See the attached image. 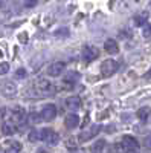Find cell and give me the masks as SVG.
Wrapping results in <instances>:
<instances>
[{
  "instance_id": "cell-18",
  "label": "cell",
  "mask_w": 151,
  "mask_h": 153,
  "mask_svg": "<svg viewBox=\"0 0 151 153\" xmlns=\"http://www.w3.org/2000/svg\"><path fill=\"white\" fill-rule=\"evenodd\" d=\"M104 147H105V141H104V139H99V141H96V143L93 144L92 153H101V152L104 150Z\"/></svg>"
},
{
  "instance_id": "cell-6",
  "label": "cell",
  "mask_w": 151,
  "mask_h": 153,
  "mask_svg": "<svg viewBox=\"0 0 151 153\" xmlns=\"http://www.w3.org/2000/svg\"><path fill=\"white\" fill-rule=\"evenodd\" d=\"M99 57V51L95 48V46H85L84 49H82V58H84V61H87V63H92L93 60H96Z\"/></svg>"
},
{
  "instance_id": "cell-22",
  "label": "cell",
  "mask_w": 151,
  "mask_h": 153,
  "mask_svg": "<svg viewBox=\"0 0 151 153\" xmlns=\"http://www.w3.org/2000/svg\"><path fill=\"white\" fill-rule=\"evenodd\" d=\"M122 152H124V147L121 144H115L110 149V153H122Z\"/></svg>"
},
{
  "instance_id": "cell-28",
  "label": "cell",
  "mask_w": 151,
  "mask_h": 153,
  "mask_svg": "<svg viewBox=\"0 0 151 153\" xmlns=\"http://www.w3.org/2000/svg\"><path fill=\"white\" fill-rule=\"evenodd\" d=\"M35 153H49V152H47L46 149H38V150H37Z\"/></svg>"
},
{
  "instance_id": "cell-14",
  "label": "cell",
  "mask_w": 151,
  "mask_h": 153,
  "mask_svg": "<svg viewBox=\"0 0 151 153\" xmlns=\"http://www.w3.org/2000/svg\"><path fill=\"white\" fill-rule=\"evenodd\" d=\"M2 133L3 135H12V133H15V124H12L11 121L3 123L2 124Z\"/></svg>"
},
{
  "instance_id": "cell-8",
  "label": "cell",
  "mask_w": 151,
  "mask_h": 153,
  "mask_svg": "<svg viewBox=\"0 0 151 153\" xmlns=\"http://www.w3.org/2000/svg\"><path fill=\"white\" fill-rule=\"evenodd\" d=\"M41 120H44V121H52L55 117H57V107L54 106V104H47V106H44L43 107V110H41Z\"/></svg>"
},
{
  "instance_id": "cell-17",
  "label": "cell",
  "mask_w": 151,
  "mask_h": 153,
  "mask_svg": "<svg viewBox=\"0 0 151 153\" xmlns=\"http://www.w3.org/2000/svg\"><path fill=\"white\" fill-rule=\"evenodd\" d=\"M20 150H21V144H20V143H17V141H14V143L8 144V147H6L5 153H20Z\"/></svg>"
},
{
  "instance_id": "cell-9",
  "label": "cell",
  "mask_w": 151,
  "mask_h": 153,
  "mask_svg": "<svg viewBox=\"0 0 151 153\" xmlns=\"http://www.w3.org/2000/svg\"><path fill=\"white\" fill-rule=\"evenodd\" d=\"M64 68H66V65H64L63 61H57V63H54V65H50V66L47 68V74H49L50 76H58V75L63 74Z\"/></svg>"
},
{
  "instance_id": "cell-27",
  "label": "cell",
  "mask_w": 151,
  "mask_h": 153,
  "mask_svg": "<svg viewBox=\"0 0 151 153\" xmlns=\"http://www.w3.org/2000/svg\"><path fill=\"white\" fill-rule=\"evenodd\" d=\"M67 34H69L67 28H64V31H57V32H55V35H58V37H60V35H67Z\"/></svg>"
},
{
  "instance_id": "cell-30",
  "label": "cell",
  "mask_w": 151,
  "mask_h": 153,
  "mask_svg": "<svg viewBox=\"0 0 151 153\" xmlns=\"http://www.w3.org/2000/svg\"><path fill=\"white\" fill-rule=\"evenodd\" d=\"M147 78H151V69H150V72L147 74Z\"/></svg>"
},
{
  "instance_id": "cell-11",
  "label": "cell",
  "mask_w": 151,
  "mask_h": 153,
  "mask_svg": "<svg viewBox=\"0 0 151 153\" xmlns=\"http://www.w3.org/2000/svg\"><path fill=\"white\" fill-rule=\"evenodd\" d=\"M2 94L5 97H14L17 94V86L14 83H11V81H6L2 84Z\"/></svg>"
},
{
  "instance_id": "cell-2",
  "label": "cell",
  "mask_w": 151,
  "mask_h": 153,
  "mask_svg": "<svg viewBox=\"0 0 151 153\" xmlns=\"http://www.w3.org/2000/svg\"><path fill=\"white\" fill-rule=\"evenodd\" d=\"M40 135H41V141H44V143H47L50 146H55L60 141V135L57 132H54V130H50V129H43L40 132Z\"/></svg>"
},
{
  "instance_id": "cell-3",
  "label": "cell",
  "mask_w": 151,
  "mask_h": 153,
  "mask_svg": "<svg viewBox=\"0 0 151 153\" xmlns=\"http://www.w3.org/2000/svg\"><path fill=\"white\" fill-rule=\"evenodd\" d=\"M99 132H101V126H92V127H89L87 130H82V132L80 133L78 141H80V143H85V141H89V139L95 138Z\"/></svg>"
},
{
  "instance_id": "cell-23",
  "label": "cell",
  "mask_w": 151,
  "mask_h": 153,
  "mask_svg": "<svg viewBox=\"0 0 151 153\" xmlns=\"http://www.w3.org/2000/svg\"><path fill=\"white\" fill-rule=\"evenodd\" d=\"M151 35V23L145 25V29H144V37H150Z\"/></svg>"
},
{
  "instance_id": "cell-16",
  "label": "cell",
  "mask_w": 151,
  "mask_h": 153,
  "mask_svg": "<svg viewBox=\"0 0 151 153\" xmlns=\"http://www.w3.org/2000/svg\"><path fill=\"white\" fill-rule=\"evenodd\" d=\"M150 115H151V109L150 107H141L139 110H137V118H139L141 121H147L150 118Z\"/></svg>"
},
{
  "instance_id": "cell-19",
  "label": "cell",
  "mask_w": 151,
  "mask_h": 153,
  "mask_svg": "<svg viewBox=\"0 0 151 153\" xmlns=\"http://www.w3.org/2000/svg\"><path fill=\"white\" fill-rule=\"evenodd\" d=\"M38 139H41V135H40L38 130H32L29 133V141L31 143H35V141H38Z\"/></svg>"
},
{
  "instance_id": "cell-31",
  "label": "cell",
  "mask_w": 151,
  "mask_h": 153,
  "mask_svg": "<svg viewBox=\"0 0 151 153\" xmlns=\"http://www.w3.org/2000/svg\"><path fill=\"white\" fill-rule=\"evenodd\" d=\"M127 153H137V152H127Z\"/></svg>"
},
{
  "instance_id": "cell-20",
  "label": "cell",
  "mask_w": 151,
  "mask_h": 153,
  "mask_svg": "<svg viewBox=\"0 0 151 153\" xmlns=\"http://www.w3.org/2000/svg\"><path fill=\"white\" fill-rule=\"evenodd\" d=\"M8 71H9V65L6 61H3V63H0V75H5V74H8Z\"/></svg>"
},
{
  "instance_id": "cell-13",
  "label": "cell",
  "mask_w": 151,
  "mask_h": 153,
  "mask_svg": "<svg viewBox=\"0 0 151 153\" xmlns=\"http://www.w3.org/2000/svg\"><path fill=\"white\" fill-rule=\"evenodd\" d=\"M66 107L70 110H77L81 107V98L80 97H69L66 100Z\"/></svg>"
},
{
  "instance_id": "cell-4",
  "label": "cell",
  "mask_w": 151,
  "mask_h": 153,
  "mask_svg": "<svg viewBox=\"0 0 151 153\" xmlns=\"http://www.w3.org/2000/svg\"><path fill=\"white\" fill-rule=\"evenodd\" d=\"M121 146L124 147V150H127V152H134L137 147H139V143H137V139L134 136L124 135L122 141H121Z\"/></svg>"
},
{
  "instance_id": "cell-29",
  "label": "cell",
  "mask_w": 151,
  "mask_h": 153,
  "mask_svg": "<svg viewBox=\"0 0 151 153\" xmlns=\"http://www.w3.org/2000/svg\"><path fill=\"white\" fill-rule=\"evenodd\" d=\"M20 40H28V35H24V34L20 35Z\"/></svg>"
},
{
  "instance_id": "cell-10",
  "label": "cell",
  "mask_w": 151,
  "mask_h": 153,
  "mask_svg": "<svg viewBox=\"0 0 151 153\" xmlns=\"http://www.w3.org/2000/svg\"><path fill=\"white\" fill-rule=\"evenodd\" d=\"M78 124H80V117L75 112L69 113L64 118V126L67 127V129H75V127H78Z\"/></svg>"
},
{
  "instance_id": "cell-1",
  "label": "cell",
  "mask_w": 151,
  "mask_h": 153,
  "mask_svg": "<svg viewBox=\"0 0 151 153\" xmlns=\"http://www.w3.org/2000/svg\"><path fill=\"white\" fill-rule=\"evenodd\" d=\"M118 69H119L118 61L108 58V60L102 61V65H101V75L107 78V76H111L113 74H116V71H118Z\"/></svg>"
},
{
  "instance_id": "cell-12",
  "label": "cell",
  "mask_w": 151,
  "mask_h": 153,
  "mask_svg": "<svg viewBox=\"0 0 151 153\" xmlns=\"http://www.w3.org/2000/svg\"><path fill=\"white\" fill-rule=\"evenodd\" d=\"M104 49L107 54H118L119 52V46L115 40H111V38H108V40H105L104 43Z\"/></svg>"
},
{
  "instance_id": "cell-7",
  "label": "cell",
  "mask_w": 151,
  "mask_h": 153,
  "mask_svg": "<svg viewBox=\"0 0 151 153\" xmlns=\"http://www.w3.org/2000/svg\"><path fill=\"white\" fill-rule=\"evenodd\" d=\"M26 120V112L21 107H15L14 110L11 112V123L12 124H21Z\"/></svg>"
},
{
  "instance_id": "cell-24",
  "label": "cell",
  "mask_w": 151,
  "mask_h": 153,
  "mask_svg": "<svg viewBox=\"0 0 151 153\" xmlns=\"http://www.w3.org/2000/svg\"><path fill=\"white\" fill-rule=\"evenodd\" d=\"M15 75L18 76V78H23V76H26V71H24V69H18Z\"/></svg>"
},
{
  "instance_id": "cell-21",
  "label": "cell",
  "mask_w": 151,
  "mask_h": 153,
  "mask_svg": "<svg viewBox=\"0 0 151 153\" xmlns=\"http://www.w3.org/2000/svg\"><path fill=\"white\" fill-rule=\"evenodd\" d=\"M66 146H67L69 149H77L78 143H77V139H75V138H69L67 141H66Z\"/></svg>"
},
{
  "instance_id": "cell-26",
  "label": "cell",
  "mask_w": 151,
  "mask_h": 153,
  "mask_svg": "<svg viewBox=\"0 0 151 153\" xmlns=\"http://www.w3.org/2000/svg\"><path fill=\"white\" fill-rule=\"evenodd\" d=\"M145 146H147L148 149H151V133L145 138Z\"/></svg>"
},
{
  "instance_id": "cell-32",
  "label": "cell",
  "mask_w": 151,
  "mask_h": 153,
  "mask_svg": "<svg viewBox=\"0 0 151 153\" xmlns=\"http://www.w3.org/2000/svg\"><path fill=\"white\" fill-rule=\"evenodd\" d=\"M0 153H3V150H2V147H0Z\"/></svg>"
},
{
  "instance_id": "cell-5",
  "label": "cell",
  "mask_w": 151,
  "mask_h": 153,
  "mask_svg": "<svg viewBox=\"0 0 151 153\" xmlns=\"http://www.w3.org/2000/svg\"><path fill=\"white\" fill-rule=\"evenodd\" d=\"M34 87H35L38 92H41V94H49V92H52V89H54L52 83H50L49 80H46V78H38V80H35Z\"/></svg>"
},
{
  "instance_id": "cell-15",
  "label": "cell",
  "mask_w": 151,
  "mask_h": 153,
  "mask_svg": "<svg viewBox=\"0 0 151 153\" xmlns=\"http://www.w3.org/2000/svg\"><path fill=\"white\" fill-rule=\"evenodd\" d=\"M147 22H148V12H141L139 16H136V17H134L136 26H145Z\"/></svg>"
},
{
  "instance_id": "cell-25",
  "label": "cell",
  "mask_w": 151,
  "mask_h": 153,
  "mask_svg": "<svg viewBox=\"0 0 151 153\" xmlns=\"http://www.w3.org/2000/svg\"><path fill=\"white\" fill-rule=\"evenodd\" d=\"M24 5H26L28 8H32V6L37 5V0H26V3H24Z\"/></svg>"
}]
</instances>
